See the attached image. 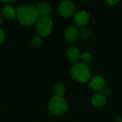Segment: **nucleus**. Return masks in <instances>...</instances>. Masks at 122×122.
I'll return each instance as SVG.
<instances>
[{"label":"nucleus","instance_id":"15","mask_svg":"<svg viewBox=\"0 0 122 122\" xmlns=\"http://www.w3.org/2000/svg\"><path fill=\"white\" fill-rule=\"evenodd\" d=\"M80 59L81 60V62L87 64L92 60V55L90 54V53H89L87 51H85V52H84L83 54H81Z\"/></svg>","mask_w":122,"mask_h":122},{"label":"nucleus","instance_id":"10","mask_svg":"<svg viewBox=\"0 0 122 122\" xmlns=\"http://www.w3.org/2000/svg\"><path fill=\"white\" fill-rule=\"evenodd\" d=\"M2 16L7 20H12L16 17V10L10 4H6L2 8Z\"/></svg>","mask_w":122,"mask_h":122},{"label":"nucleus","instance_id":"18","mask_svg":"<svg viewBox=\"0 0 122 122\" xmlns=\"http://www.w3.org/2000/svg\"><path fill=\"white\" fill-rule=\"evenodd\" d=\"M103 94H104L105 97L109 96V95L111 94V90H110V89H109V88H105V89H104Z\"/></svg>","mask_w":122,"mask_h":122},{"label":"nucleus","instance_id":"16","mask_svg":"<svg viewBox=\"0 0 122 122\" xmlns=\"http://www.w3.org/2000/svg\"><path fill=\"white\" fill-rule=\"evenodd\" d=\"M31 44L34 48H38L40 47L42 44V41L41 39L39 36H35L31 40Z\"/></svg>","mask_w":122,"mask_h":122},{"label":"nucleus","instance_id":"19","mask_svg":"<svg viewBox=\"0 0 122 122\" xmlns=\"http://www.w3.org/2000/svg\"><path fill=\"white\" fill-rule=\"evenodd\" d=\"M107 2L108 4H109L110 5H114V4H117V3L119 2V1H118V0H115V1H113V0L110 1V0H109V1H107Z\"/></svg>","mask_w":122,"mask_h":122},{"label":"nucleus","instance_id":"9","mask_svg":"<svg viewBox=\"0 0 122 122\" xmlns=\"http://www.w3.org/2000/svg\"><path fill=\"white\" fill-rule=\"evenodd\" d=\"M36 9L39 16H41V17H48L51 11V6L48 2L43 1L38 4Z\"/></svg>","mask_w":122,"mask_h":122},{"label":"nucleus","instance_id":"8","mask_svg":"<svg viewBox=\"0 0 122 122\" xmlns=\"http://www.w3.org/2000/svg\"><path fill=\"white\" fill-rule=\"evenodd\" d=\"M79 36V30L77 27L71 26H69L64 33V38L68 42H74L75 41Z\"/></svg>","mask_w":122,"mask_h":122},{"label":"nucleus","instance_id":"7","mask_svg":"<svg viewBox=\"0 0 122 122\" xmlns=\"http://www.w3.org/2000/svg\"><path fill=\"white\" fill-rule=\"evenodd\" d=\"M104 80L100 76H94L89 81V87L95 92H100L104 87Z\"/></svg>","mask_w":122,"mask_h":122},{"label":"nucleus","instance_id":"5","mask_svg":"<svg viewBox=\"0 0 122 122\" xmlns=\"http://www.w3.org/2000/svg\"><path fill=\"white\" fill-rule=\"evenodd\" d=\"M75 11V4L70 1H65L60 4L59 6V12L63 17L71 16Z\"/></svg>","mask_w":122,"mask_h":122},{"label":"nucleus","instance_id":"4","mask_svg":"<svg viewBox=\"0 0 122 122\" xmlns=\"http://www.w3.org/2000/svg\"><path fill=\"white\" fill-rule=\"evenodd\" d=\"M53 28L52 20L49 17H40L36 23V29L41 36H49Z\"/></svg>","mask_w":122,"mask_h":122},{"label":"nucleus","instance_id":"6","mask_svg":"<svg viewBox=\"0 0 122 122\" xmlns=\"http://www.w3.org/2000/svg\"><path fill=\"white\" fill-rule=\"evenodd\" d=\"M89 21V14L84 10L78 11L74 16V22L76 25L80 27L85 26Z\"/></svg>","mask_w":122,"mask_h":122},{"label":"nucleus","instance_id":"20","mask_svg":"<svg viewBox=\"0 0 122 122\" xmlns=\"http://www.w3.org/2000/svg\"><path fill=\"white\" fill-rule=\"evenodd\" d=\"M115 122H122V117H119V118H117Z\"/></svg>","mask_w":122,"mask_h":122},{"label":"nucleus","instance_id":"11","mask_svg":"<svg viewBox=\"0 0 122 122\" xmlns=\"http://www.w3.org/2000/svg\"><path fill=\"white\" fill-rule=\"evenodd\" d=\"M81 51L76 46H71L67 49L66 55L71 61L76 62L81 56Z\"/></svg>","mask_w":122,"mask_h":122},{"label":"nucleus","instance_id":"14","mask_svg":"<svg viewBox=\"0 0 122 122\" xmlns=\"http://www.w3.org/2000/svg\"><path fill=\"white\" fill-rule=\"evenodd\" d=\"M79 36L84 39H88L92 36V31L89 28L83 27L79 31Z\"/></svg>","mask_w":122,"mask_h":122},{"label":"nucleus","instance_id":"17","mask_svg":"<svg viewBox=\"0 0 122 122\" xmlns=\"http://www.w3.org/2000/svg\"><path fill=\"white\" fill-rule=\"evenodd\" d=\"M4 39H5V34H4V32L2 29H0V44H1L4 41Z\"/></svg>","mask_w":122,"mask_h":122},{"label":"nucleus","instance_id":"21","mask_svg":"<svg viewBox=\"0 0 122 122\" xmlns=\"http://www.w3.org/2000/svg\"><path fill=\"white\" fill-rule=\"evenodd\" d=\"M3 22H4V20H3V18H2L1 16H0V26H1V25H2V24H3Z\"/></svg>","mask_w":122,"mask_h":122},{"label":"nucleus","instance_id":"1","mask_svg":"<svg viewBox=\"0 0 122 122\" xmlns=\"http://www.w3.org/2000/svg\"><path fill=\"white\" fill-rule=\"evenodd\" d=\"M16 17L22 25L28 26L36 24L39 19V15L36 7L29 4H24L17 9Z\"/></svg>","mask_w":122,"mask_h":122},{"label":"nucleus","instance_id":"2","mask_svg":"<svg viewBox=\"0 0 122 122\" xmlns=\"http://www.w3.org/2000/svg\"><path fill=\"white\" fill-rule=\"evenodd\" d=\"M71 76L78 82H86L91 76V70L89 66L83 62H76L71 68Z\"/></svg>","mask_w":122,"mask_h":122},{"label":"nucleus","instance_id":"13","mask_svg":"<svg viewBox=\"0 0 122 122\" xmlns=\"http://www.w3.org/2000/svg\"><path fill=\"white\" fill-rule=\"evenodd\" d=\"M54 94L56 97H62V96L65 94V92H66V88H65L64 84L62 83H57L54 86Z\"/></svg>","mask_w":122,"mask_h":122},{"label":"nucleus","instance_id":"3","mask_svg":"<svg viewBox=\"0 0 122 122\" xmlns=\"http://www.w3.org/2000/svg\"><path fill=\"white\" fill-rule=\"evenodd\" d=\"M48 108L50 112L53 114L61 115L66 112L68 109V104L66 101L63 97L54 96L50 99Z\"/></svg>","mask_w":122,"mask_h":122},{"label":"nucleus","instance_id":"12","mask_svg":"<svg viewBox=\"0 0 122 122\" xmlns=\"http://www.w3.org/2000/svg\"><path fill=\"white\" fill-rule=\"evenodd\" d=\"M92 103L97 107H103L106 104V97L102 93H96L92 97Z\"/></svg>","mask_w":122,"mask_h":122}]
</instances>
